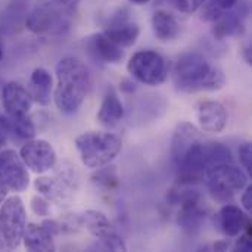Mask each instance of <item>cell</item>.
Returning a JSON list of instances; mask_svg holds the SVG:
<instances>
[{
  "instance_id": "cell-22",
  "label": "cell",
  "mask_w": 252,
  "mask_h": 252,
  "mask_svg": "<svg viewBox=\"0 0 252 252\" xmlns=\"http://www.w3.org/2000/svg\"><path fill=\"white\" fill-rule=\"evenodd\" d=\"M31 90L30 94L32 100L40 105H47L50 102V90L53 87V78L50 72L44 68H35L31 72Z\"/></svg>"
},
{
  "instance_id": "cell-7",
  "label": "cell",
  "mask_w": 252,
  "mask_h": 252,
  "mask_svg": "<svg viewBox=\"0 0 252 252\" xmlns=\"http://www.w3.org/2000/svg\"><path fill=\"white\" fill-rule=\"evenodd\" d=\"M127 71L136 81L146 86H159L168 75L165 59L155 50L136 52L127 63Z\"/></svg>"
},
{
  "instance_id": "cell-39",
  "label": "cell",
  "mask_w": 252,
  "mask_h": 252,
  "mask_svg": "<svg viewBox=\"0 0 252 252\" xmlns=\"http://www.w3.org/2000/svg\"><path fill=\"white\" fill-rule=\"evenodd\" d=\"M1 59H3V46L0 44V62H1Z\"/></svg>"
},
{
  "instance_id": "cell-12",
  "label": "cell",
  "mask_w": 252,
  "mask_h": 252,
  "mask_svg": "<svg viewBox=\"0 0 252 252\" xmlns=\"http://www.w3.org/2000/svg\"><path fill=\"white\" fill-rule=\"evenodd\" d=\"M34 188L38 192V195H41L49 202L56 204L59 207H68L72 202L75 193V190H72L56 174L37 177L34 182Z\"/></svg>"
},
{
  "instance_id": "cell-17",
  "label": "cell",
  "mask_w": 252,
  "mask_h": 252,
  "mask_svg": "<svg viewBox=\"0 0 252 252\" xmlns=\"http://www.w3.org/2000/svg\"><path fill=\"white\" fill-rule=\"evenodd\" d=\"M123 117H124V105H123L117 90L114 87H108L103 94V99H102V103H100L96 118L103 127L114 128L121 123Z\"/></svg>"
},
{
  "instance_id": "cell-37",
  "label": "cell",
  "mask_w": 252,
  "mask_h": 252,
  "mask_svg": "<svg viewBox=\"0 0 252 252\" xmlns=\"http://www.w3.org/2000/svg\"><path fill=\"white\" fill-rule=\"evenodd\" d=\"M244 55H245V61L248 65H251L252 62V52H251V46H247L245 50H244Z\"/></svg>"
},
{
  "instance_id": "cell-31",
  "label": "cell",
  "mask_w": 252,
  "mask_h": 252,
  "mask_svg": "<svg viewBox=\"0 0 252 252\" xmlns=\"http://www.w3.org/2000/svg\"><path fill=\"white\" fill-rule=\"evenodd\" d=\"M9 136H10V127L7 123V117L0 115V148L7 143Z\"/></svg>"
},
{
  "instance_id": "cell-38",
  "label": "cell",
  "mask_w": 252,
  "mask_h": 252,
  "mask_svg": "<svg viewBox=\"0 0 252 252\" xmlns=\"http://www.w3.org/2000/svg\"><path fill=\"white\" fill-rule=\"evenodd\" d=\"M128 1H131V3H134V4H145V3H148V1H151V0H128Z\"/></svg>"
},
{
  "instance_id": "cell-24",
  "label": "cell",
  "mask_w": 252,
  "mask_h": 252,
  "mask_svg": "<svg viewBox=\"0 0 252 252\" xmlns=\"http://www.w3.org/2000/svg\"><path fill=\"white\" fill-rule=\"evenodd\" d=\"M7 123L10 127V134L13 133L18 139L21 140H30L34 139L35 136V127L31 118L27 115H16V117H9L7 115Z\"/></svg>"
},
{
  "instance_id": "cell-2",
  "label": "cell",
  "mask_w": 252,
  "mask_h": 252,
  "mask_svg": "<svg viewBox=\"0 0 252 252\" xmlns=\"http://www.w3.org/2000/svg\"><path fill=\"white\" fill-rule=\"evenodd\" d=\"M90 87V74L86 65L75 58H63L56 65V87L53 100L66 115L80 109Z\"/></svg>"
},
{
  "instance_id": "cell-6",
  "label": "cell",
  "mask_w": 252,
  "mask_h": 252,
  "mask_svg": "<svg viewBox=\"0 0 252 252\" xmlns=\"http://www.w3.org/2000/svg\"><path fill=\"white\" fill-rule=\"evenodd\" d=\"M27 226V210L18 195L7 196L0 204V235L4 247L16 250L22 242Z\"/></svg>"
},
{
  "instance_id": "cell-5",
  "label": "cell",
  "mask_w": 252,
  "mask_h": 252,
  "mask_svg": "<svg viewBox=\"0 0 252 252\" xmlns=\"http://www.w3.org/2000/svg\"><path fill=\"white\" fill-rule=\"evenodd\" d=\"M72 13L53 1H43L28 12L25 27L37 35H58L68 30Z\"/></svg>"
},
{
  "instance_id": "cell-14",
  "label": "cell",
  "mask_w": 252,
  "mask_h": 252,
  "mask_svg": "<svg viewBox=\"0 0 252 252\" xmlns=\"http://www.w3.org/2000/svg\"><path fill=\"white\" fill-rule=\"evenodd\" d=\"M196 118L202 131L221 133L227 126V111L217 100H204L198 105Z\"/></svg>"
},
{
  "instance_id": "cell-20",
  "label": "cell",
  "mask_w": 252,
  "mask_h": 252,
  "mask_svg": "<svg viewBox=\"0 0 252 252\" xmlns=\"http://www.w3.org/2000/svg\"><path fill=\"white\" fill-rule=\"evenodd\" d=\"M152 31L159 41H171L180 34V24L168 10H157L152 15Z\"/></svg>"
},
{
  "instance_id": "cell-13",
  "label": "cell",
  "mask_w": 252,
  "mask_h": 252,
  "mask_svg": "<svg viewBox=\"0 0 252 252\" xmlns=\"http://www.w3.org/2000/svg\"><path fill=\"white\" fill-rule=\"evenodd\" d=\"M1 103L9 117L27 115L32 106V97L21 83L9 81L1 90Z\"/></svg>"
},
{
  "instance_id": "cell-10",
  "label": "cell",
  "mask_w": 252,
  "mask_h": 252,
  "mask_svg": "<svg viewBox=\"0 0 252 252\" xmlns=\"http://www.w3.org/2000/svg\"><path fill=\"white\" fill-rule=\"evenodd\" d=\"M0 180L9 192L21 193L30 186V173L19 154L12 149L0 152Z\"/></svg>"
},
{
  "instance_id": "cell-8",
  "label": "cell",
  "mask_w": 252,
  "mask_h": 252,
  "mask_svg": "<svg viewBox=\"0 0 252 252\" xmlns=\"http://www.w3.org/2000/svg\"><path fill=\"white\" fill-rule=\"evenodd\" d=\"M78 226L86 227L92 236H94L103 250L108 251H127V245L124 239L118 235L109 219L97 211V210H87L77 216Z\"/></svg>"
},
{
  "instance_id": "cell-4",
  "label": "cell",
  "mask_w": 252,
  "mask_h": 252,
  "mask_svg": "<svg viewBox=\"0 0 252 252\" xmlns=\"http://www.w3.org/2000/svg\"><path fill=\"white\" fill-rule=\"evenodd\" d=\"M204 180L217 202L230 204L248 185V174L233 162H226L210 167L204 173Z\"/></svg>"
},
{
  "instance_id": "cell-19",
  "label": "cell",
  "mask_w": 252,
  "mask_h": 252,
  "mask_svg": "<svg viewBox=\"0 0 252 252\" xmlns=\"http://www.w3.org/2000/svg\"><path fill=\"white\" fill-rule=\"evenodd\" d=\"M53 235L43 226L35 223H27L22 242L28 251H55V241Z\"/></svg>"
},
{
  "instance_id": "cell-21",
  "label": "cell",
  "mask_w": 252,
  "mask_h": 252,
  "mask_svg": "<svg viewBox=\"0 0 252 252\" xmlns=\"http://www.w3.org/2000/svg\"><path fill=\"white\" fill-rule=\"evenodd\" d=\"M244 16L245 15H242L241 12H235V10H229L223 13L221 16H219L216 21H213L214 37L219 40H223L227 37L239 35L244 31Z\"/></svg>"
},
{
  "instance_id": "cell-15",
  "label": "cell",
  "mask_w": 252,
  "mask_h": 252,
  "mask_svg": "<svg viewBox=\"0 0 252 252\" xmlns=\"http://www.w3.org/2000/svg\"><path fill=\"white\" fill-rule=\"evenodd\" d=\"M214 221L219 232H221L226 238H238L245 229L248 217L242 208L230 202L224 204L220 208V211L214 217Z\"/></svg>"
},
{
  "instance_id": "cell-25",
  "label": "cell",
  "mask_w": 252,
  "mask_h": 252,
  "mask_svg": "<svg viewBox=\"0 0 252 252\" xmlns=\"http://www.w3.org/2000/svg\"><path fill=\"white\" fill-rule=\"evenodd\" d=\"M55 174L62 182H65L72 190H75V192L78 190V186H80V173L75 168V165H72L71 162H62L55 170Z\"/></svg>"
},
{
  "instance_id": "cell-29",
  "label": "cell",
  "mask_w": 252,
  "mask_h": 252,
  "mask_svg": "<svg viewBox=\"0 0 252 252\" xmlns=\"http://www.w3.org/2000/svg\"><path fill=\"white\" fill-rule=\"evenodd\" d=\"M239 159L242 167L245 168L247 174L251 176L252 174V145L250 142L242 143L239 148Z\"/></svg>"
},
{
  "instance_id": "cell-9",
  "label": "cell",
  "mask_w": 252,
  "mask_h": 252,
  "mask_svg": "<svg viewBox=\"0 0 252 252\" xmlns=\"http://www.w3.org/2000/svg\"><path fill=\"white\" fill-rule=\"evenodd\" d=\"M19 157L25 167L35 174H44L53 170L58 159L55 148L43 139L25 140L19 149Z\"/></svg>"
},
{
  "instance_id": "cell-40",
  "label": "cell",
  "mask_w": 252,
  "mask_h": 252,
  "mask_svg": "<svg viewBox=\"0 0 252 252\" xmlns=\"http://www.w3.org/2000/svg\"><path fill=\"white\" fill-rule=\"evenodd\" d=\"M0 247H4V242H3V239H1V235H0Z\"/></svg>"
},
{
  "instance_id": "cell-30",
  "label": "cell",
  "mask_w": 252,
  "mask_h": 252,
  "mask_svg": "<svg viewBox=\"0 0 252 252\" xmlns=\"http://www.w3.org/2000/svg\"><path fill=\"white\" fill-rule=\"evenodd\" d=\"M241 204H242V210L248 214H251L252 211V185H247L244 188V193L241 198Z\"/></svg>"
},
{
  "instance_id": "cell-32",
  "label": "cell",
  "mask_w": 252,
  "mask_h": 252,
  "mask_svg": "<svg viewBox=\"0 0 252 252\" xmlns=\"http://www.w3.org/2000/svg\"><path fill=\"white\" fill-rule=\"evenodd\" d=\"M235 250L236 251H242V252H250L252 251V242L250 239V235H244L241 236L238 241H236V245H235Z\"/></svg>"
},
{
  "instance_id": "cell-16",
  "label": "cell",
  "mask_w": 252,
  "mask_h": 252,
  "mask_svg": "<svg viewBox=\"0 0 252 252\" xmlns=\"http://www.w3.org/2000/svg\"><path fill=\"white\" fill-rule=\"evenodd\" d=\"M87 49L92 56L108 63H118L124 58V50L117 43H114L105 32H97L86 40Z\"/></svg>"
},
{
  "instance_id": "cell-23",
  "label": "cell",
  "mask_w": 252,
  "mask_h": 252,
  "mask_svg": "<svg viewBox=\"0 0 252 252\" xmlns=\"http://www.w3.org/2000/svg\"><path fill=\"white\" fill-rule=\"evenodd\" d=\"M238 3L239 0H208L201 7V19L205 22H213L223 13L232 10Z\"/></svg>"
},
{
  "instance_id": "cell-35",
  "label": "cell",
  "mask_w": 252,
  "mask_h": 252,
  "mask_svg": "<svg viewBox=\"0 0 252 252\" xmlns=\"http://www.w3.org/2000/svg\"><path fill=\"white\" fill-rule=\"evenodd\" d=\"M229 248V241L226 239V241H221V242H217L216 245H214V250L216 251H226Z\"/></svg>"
},
{
  "instance_id": "cell-26",
  "label": "cell",
  "mask_w": 252,
  "mask_h": 252,
  "mask_svg": "<svg viewBox=\"0 0 252 252\" xmlns=\"http://www.w3.org/2000/svg\"><path fill=\"white\" fill-rule=\"evenodd\" d=\"M94 183H97L99 186L105 188V189H114L118 185V176L114 170V167H102L97 170V174L93 177Z\"/></svg>"
},
{
  "instance_id": "cell-34",
  "label": "cell",
  "mask_w": 252,
  "mask_h": 252,
  "mask_svg": "<svg viewBox=\"0 0 252 252\" xmlns=\"http://www.w3.org/2000/svg\"><path fill=\"white\" fill-rule=\"evenodd\" d=\"M120 86H121V92H124V93H127V94H131L133 92H136V83H134L133 80L126 78V80L121 81Z\"/></svg>"
},
{
  "instance_id": "cell-1",
  "label": "cell",
  "mask_w": 252,
  "mask_h": 252,
  "mask_svg": "<svg viewBox=\"0 0 252 252\" xmlns=\"http://www.w3.org/2000/svg\"><path fill=\"white\" fill-rule=\"evenodd\" d=\"M174 87L182 93L216 92L226 86V75L201 52L183 53L173 69Z\"/></svg>"
},
{
  "instance_id": "cell-33",
  "label": "cell",
  "mask_w": 252,
  "mask_h": 252,
  "mask_svg": "<svg viewBox=\"0 0 252 252\" xmlns=\"http://www.w3.org/2000/svg\"><path fill=\"white\" fill-rule=\"evenodd\" d=\"M58 4H61L63 9H66L69 13H75V10H77V7H78V3H80V0H55Z\"/></svg>"
},
{
  "instance_id": "cell-11",
  "label": "cell",
  "mask_w": 252,
  "mask_h": 252,
  "mask_svg": "<svg viewBox=\"0 0 252 252\" xmlns=\"http://www.w3.org/2000/svg\"><path fill=\"white\" fill-rule=\"evenodd\" d=\"M201 140H204L202 133L196 126L188 121L177 124L171 137V158L174 165L179 167L189 151Z\"/></svg>"
},
{
  "instance_id": "cell-36",
  "label": "cell",
  "mask_w": 252,
  "mask_h": 252,
  "mask_svg": "<svg viewBox=\"0 0 252 252\" xmlns=\"http://www.w3.org/2000/svg\"><path fill=\"white\" fill-rule=\"evenodd\" d=\"M7 192H9V190L6 189V186H4V185H3V182L0 180V204L7 198Z\"/></svg>"
},
{
  "instance_id": "cell-28",
  "label": "cell",
  "mask_w": 252,
  "mask_h": 252,
  "mask_svg": "<svg viewBox=\"0 0 252 252\" xmlns=\"http://www.w3.org/2000/svg\"><path fill=\"white\" fill-rule=\"evenodd\" d=\"M207 0H173V3L176 4V7L186 15H192L196 10H199L202 7V4Z\"/></svg>"
},
{
  "instance_id": "cell-3",
  "label": "cell",
  "mask_w": 252,
  "mask_h": 252,
  "mask_svg": "<svg viewBox=\"0 0 252 252\" xmlns=\"http://www.w3.org/2000/svg\"><path fill=\"white\" fill-rule=\"evenodd\" d=\"M74 143L81 162L92 170L109 165L123 148V142L117 134L105 131H86Z\"/></svg>"
},
{
  "instance_id": "cell-27",
  "label": "cell",
  "mask_w": 252,
  "mask_h": 252,
  "mask_svg": "<svg viewBox=\"0 0 252 252\" xmlns=\"http://www.w3.org/2000/svg\"><path fill=\"white\" fill-rule=\"evenodd\" d=\"M31 210L38 217H47L50 214V202L43 198L41 195L32 196L31 199Z\"/></svg>"
},
{
  "instance_id": "cell-18",
  "label": "cell",
  "mask_w": 252,
  "mask_h": 252,
  "mask_svg": "<svg viewBox=\"0 0 252 252\" xmlns=\"http://www.w3.org/2000/svg\"><path fill=\"white\" fill-rule=\"evenodd\" d=\"M103 32L120 47L126 49L131 47L137 41L140 30L136 22H130L127 18L115 16V19L111 21V24L106 27Z\"/></svg>"
}]
</instances>
